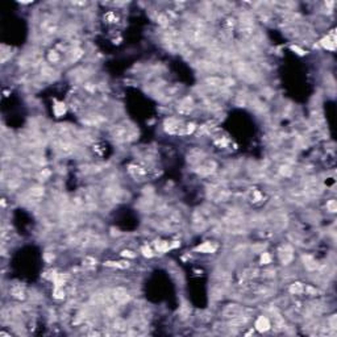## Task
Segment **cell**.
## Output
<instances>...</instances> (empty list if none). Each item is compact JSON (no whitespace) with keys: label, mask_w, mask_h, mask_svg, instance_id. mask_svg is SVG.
I'll list each match as a JSON object with an SVG mask.
<instances>
[{"label":"cell","mask_w":337,"mask_h":337,"mask_svg":"<svg viewBox=\"0 0 337 337\" xmlns=\"http://www.w3.org/2000/svg\"><path fill=\"white\" fill-rule=\"evenodd\" d=\"M303 260H304V265L309 269V270H313V269H316L317 265H316L315 260H313V258L311 257V256H306V257H303Z\"/></svg>","instance_id":"8992f818"},{"label":"cell","mask_w":337,"mask_h":337,"mask_svg":"<svg viewBox=\"0 0 337 337\" xmlns=\"http://www.w3.org/2000/svg\"><path fill=\"white\" fill-rule=\"evenodd\" d=\"M291 49H293L294 51H298V54H300V55H303V54H304V50H302V49H299V47H298V46H293V47H291Z\"/></svg>","instance_id":"ffe728a7"},{"label":"cell","mask_w":337,"mask_h":337,"mask_svg":"<svg viewBox=\"0 0 337 337\" xmlns=\"http://www.w3.org/2000/svg\"><path fill=\"white\" fill-rule=\"evenodd\" d=\"M271 262V257H270V254L269 253H263L261 256V263L262 265H269Z\"/></svg>","instance_id":"8fae6325"},{"label":"cell","mask_w":337,"mask_h":337,"mask_svg":"<svg viewBox=\"0 0 337 337\" xmlns=\"http://www.w3.org/2000/svg\"><path fill=\"white\" fill-rule=\"evenodd\" d=\"M121 256H123V257H129V258H133V257H134V254H133V252H130V250H124V252L121 253Z\"/></svg>","instance_id":"ac0fdd59"},{"label":"cell","mask_w":337,"mask_h":337,"mask_svg":"<svg viewBox=\"0 0 337 337\" xmlns=\"http://www.w3.org/2000/svg\"><path fill=\"white\" fill-rule=\"evenodd\" d=\"M11 294H12V296L17 298V299H24V296H25L24 290H22V288H21L20 286L13 287V288H12V291H11Z\"/></svg>","instance_id":"5b68a950"},{"label":"cell","mask_w":337,"mask_h":337,"mask_svg":"<svg viewBox=\"0 0 337 337\" xmlns=\"http://www.w3.org/2000/svg\"><path fill=\"white\" fill-rule=\"evenodd\" d=\"M280 173H282V175H286V177H288V175H291L293 170H291L288 166H283L282 168H280Z\"/></svg>","instance_id":"9a60e30c"},{"label":"cell","mask_w":337,"mask_h":337,"mask_svg":"<svg viewBox=\"0 0 337 337\" xmlns=\"http://www.w3.org/2000/svg\"><path fill=\"white\" fill-rule=\"evenodd\" d=\"M327 208H328L331 212H336V209H337V203H336V200H329L328 203H327Z\"/></svg>","instance_id":"5bb4252c"},{"label":"cell","mask_w":337,"mask_h":337,"mask_svg":"<svg viewBox=\"0 0 337 337\" xmlns=\"http://www.w3.org/2000/svg\"><path fill=\"white\" fill-rule=\"evenodd\" d=\"M303 290H304V287H303V284L299 283V282L291 284V287H290V293H291V294H295V295L303 293Z\"/></svg>","instance_id":"52a82bcc"},{"label":"cell","mask_w":337,"mask_h":337,"mask_svg":"<svg viewBox=\"0 0 337 337\" xmlns=\"http://www.w3.org/2000/svg\"><path fill=\"white\" fill-rule=\"evenodd\" d=\"M49 59H50L51 62H57L58 59H59V55H58L57 53H55V51H53V53H51V54L49 55Z\"/></svg>","instance_id":"e0dca14e"},{"label":"cell","mask_w":337,"mask_h":337,"mask_svg":"<svg viewBox=\"0 0 337 337\" xmlns=\"http://www.w3.org/2000/svg\"><path fill=\"white\" fill-rule=\"evenodd\" d=\"M54 298H55V299H63V298H65V293H63V290H61L59 287H55Z\"/></svg>","instance_id":"4fadbf2b"},{"label":"cell","mask_w":337,"mask_h":337,"mask_svg":"<svg viewBox=\"0 0 337 337\" xmlns=\"http://www.w3.org/2000/svg\"><path fill=\"white\" fill-rule=\"evenodd\" d=\"M205 83L209 84V86H213V87H215V86H220V84H221V83H223V80L220 79V78L211 77V78H207V79H205Z\"/></svg>","instance_id":"ba28073f"},{"label":"cell","mask_w":337,"mask_h":337,"mask_svg":"<svg viewBox=\"0 0 337 337\" xmlns=\"http://www.w3.org/2000/svg\"><path fill=\"white\" fill-rule=\"evenodd\" d=\"M321 45H323L324 47H327V49H335V36L331 34L329 37H327V38H324L323 41H321Z\"/></svg>","instance_id":"277c9868"},{"label":"cell","mask_w":337,"mask_h":337,"mask_svg":"<svg viewBox=\"0 0 337 337\" xmlns=\"http://www.w3.org/2000/svg\"><path fill=\"white\" fill-rule=\"evenodd\" d=\"M31 192H32V195H34V196H41L44 194V188L42 187H33V188L31 190Z\"/></svg>","instance_id":"7c38bea8"},{"label":"cell","mask_w":337,"mask_h":337,"mask_svg":"<svg viewBox=\"0 0 337 337\" xmlns=\"http://www.w3.org/2000/svg\"><path fill=\"white\" fill-rule=\"evenodd\" d=\"M65 111H66L65 104H62V103H55V106H54V113H55V115H57V116H62L63 113H65Z\"/></svg>","instance_id":"30bf717a"},{"label":"cell","mask_w":337,"mask_h":337,"mask_svg":"<svg viewBox=\"0 0 337 337\" xmlns=\"http://www.w3.org/2000/svg\"><path fill=\"white\" fill-rule=\"evenodd\" d=\"M196 250L198 252H201V253H213L216 250V246H213L211 242H204V244H201L200 246H198Z\"/></svg>","instance_id":"3957f363"},{"label":"cell","mask_w":337,"mask_h":337,"mask_svg":"<svg viewBox=\"0 0 337 337\" xmlns=\"http://www.w3.org/2000/svg\"><path fill=\"white\" fill-rule=\"evenodd\" d=\"M142 254H144L145 257H152V256H153V252H152L150 248H148V246H144V248H142Z\"/></svg>","instance_id":"2e32d148"},{"label":"cell","mask_w":337,"mask_h":337,"mask_svg":"<svg viewBox=\"0 0 337 337\" xmlns=\"http://www.w3.org/2000/svg\"><path fill=\"white\" fill-rule=\"evenodd\" d=\"M194 129H195V124H188V125H187V133L194 132Z\"/></svg>","instance_id":"d6986e66"},{"label":"cell","mask_w":337,"mask_h":337,"mask_svg":"<svg viewBox=\"0 0 337 337\" xmlns=\"http://www.w3.org/2000/svg\"><path fill=\"white\" fill-rule=\"evenodd\" d=\"M279 257H280V261H282L283 265H288L291 261H293V258H294L293 249H291L288 245L283 246V248L279 250Z\"/></svg>","instance_id":"6da1fadb"},{"label":"cell","mask_w":337,"mask_h":337,"mask_svg":"<svg viewBox=\"0 0 337 337\" xmlns=\"http://www.w3.org/2000/svg\"><path fill=\"white\" fill-rule=\"evenodd\" d=\"M155 248H157L158 252H166V250H168V248H170V245H168V242H165V241H157Z\"/></svg>","instance_id":"9c48e42d"},{"label":"cell","mask_w":337,"mask_h":337,"mask_svg":"<svg viewBox=\"0 0 337 337\" xmlns=\"http://www.w3.org/2000/svg\"><path fill=\"white\" fill-rule=\"evenodd\" d=\"M270 321H269V319L267 317H265V316H260L257 319V321H256V329L258 332H261V333H263V332H267L269 329H270Z\"/></svg>","instance_id":"7a4b0ae2"}]
</instances>
